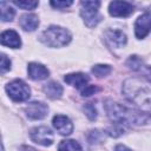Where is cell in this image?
<instances>
[{
	"instance_id": "9",
	"label": "cell",
	"mask_w": 151,
	"mask_h": 151,
	"mask_svg": "<svg viewBox=\"0 0 151 151\" xmlns=\"http://www.w3.org/2000/svg\"><path fill=\"white\" fill-rule=\"evenodd\" d=\"M25 111L29 119L35 120V119H42L47 114L48 107L46 104H44L41 101H32L26 106Z\"/></svg>"
},
{
	"instance_id": "17",
	"label": "cell",
	"mask_w": 151,
	"mask_h": 151,
	"mask_svg": "<svg viewBox=\"0 0 151 151\" xmlns=\"http://www.w3.org/2000/svg\"><path fill=\"white\" fill-rule=\"evenodd\" d=\"M0 9H1V20L2 21H11V20H13L15 12L6 1H1L0 2Z\"/></svg>"
},
{
	"instance_id": "18",
	"label": "cell",
	"mask_w": 151,
	"mask_h": 151,
	"mask_svg": "<svg viewBox=\"0 0 151 151\" xmlns=\"http://www.w3.org/2000/svg\"><path fill=\"white\" fill-rule=\"evenodd\" d=\"M58 151H81V147L78 142L67 139V140L60 142V144L58 146Z\"/></svg>"
},
{
	"instance_id": "1",
	"label": "cell",
	"mask_w": 151,
	"mask_h": 151,
	"mask_svg": "<svg viewBox=\"0 0 151 151\" xmlns=\"http://www.w3.org/2000/svg\"><path fill=\"white\" fill-rule=\"evenodd\" d=\"M125 98L143 111H151V81L144 77H132L124 81Z\"/></svg>"
},
{
	"instance_id": "23",
	"label": "cell",
	"mask_w": 151,
	"mask_h": 151,
	"mask_svg": "<svg viewBox=\"0 0 151 151\" xmlns=\"http://www.w3.org/2000/svg\"><path fill=\"white\" fill-rule=\"evenodd\" d=\"M107 132H109L110 136L118 137V136H120L122 133H124V129H123L122 126H119V124L116 123V125H113L112 127H110V129L107 130Z\"/></svg>"
},
{
	"instance_id": "12",
	"label": "cell",
	"mask_w": 151,
	"mask_h": 151,
	"mask_svg": "<svg viewBox=\"0 0 151 151\" xmlns=\"http://www.w3.org/2000/svg\"><path fill=\"white\" fill-rule=\"evenodd\" d=\"M27 71H28L29 78L33 79V80H42V79H46L48 77V74H50L48 70L44 65L38 64V63H31V64H28Z\"/></svg>"
},
{
	"instance_id": "14",
	"label": "cell",
	"mask_w": 151,
	"mask_h": 151,
	"mask_svg": "<svg viewBox=\"0 0 151 151\" xmlns=\"http://www.w3.org/2000/svg\"><path fill=\"white\" fill-rule=\"evenodd\" d=\"M90 78L84 74V73H70L67 76H65V81L77 88H79L80 91L87 85Z\"/></svg>"
},
{
	"instance_id": "11",
	"label": "cell",
	"mask_w": 151,
	"mask_h": 151,
	"mask_svg": "<svg viewBox=\"0 0 151 151\" xmlns=\"http://www.w3.org/2000/svg\"><path fill=\"white\" fill-rule=\"evenodd\" d=\"M105 39L111 47L120 48L126 44V35L119 29H109L105 33Z\"/></svg>"
},
{
	"instance_id": "24",
	"label": "cell",
	"mask_w": 151,
	"mask_h": 151,
	"mask_svg": "<svg viewBox=\"0 0 151 151\" xmlns=\"http://www.w3.org/2000/svg\"><path fill=\"white\" fill-rule=\"evenodd\" d=\"M98 90H99V88L96 87L94 85H86V86L81 90V94H83L84 97H88V96H91V94H94Z\"/></svg>"
},
{
	"instance_id": "6",
	"label": "cell",
	"mask_w": 151,
	"mask_h": 151,
	"mask_svg": "<svg viewBox=\"0 0 151 151\" xmlns=\"http://www.w3.org/2000/svg\"><path fill=\"white\" fill-rule=\"evenodd\" d=\"M29 136L34 143L40 144L42 146H50L53 143V133L46 126H39V127L32 129L29 132Z\"/></svg>"
},
{
	"instance_id": "27",
	"label": "cell",
	"mask_w": 151,
	"mask_h": 151,
	"mask_svg": "<svg viewBox=\"0 0 151 151\" xmlns=\"http://www.w3.org/2000/svg\"><path fill=\"white\" fill-rule=\"evenodd\" d=\"M116 151H131L129 147H126L125 145H117L116 146Z\"/></svg>"
},
{
	"instance_id": "20",
	"label": "cell",
	"mask_w": 151,
	"mask_h": 151,
	"mask_svg": "<svg viewBox=\"0 0 151 151\" xmlns=\"http://www.w3.org/2000/svg\"><path fill=\"white\" fill-rule=\"evenodd\" d=\"M13 4L22 9H34L38 6V1H31V0H21V1L14 0Z\"/></svg>"
},
{
	"instance_id": "15",
	"label": "cell",
	"mask_w": 151,
	"mask_h": 151,
	"mask_svg": "<svg viewBox=\"0 0 151 151\" xmlns=\"http://www.w3.org/2000/svg\"><path fill=\"white\" fill-rule=\"evenodd\" d=\"M19 25L21 26L22 29L32 32V31H34V29L38 27V25H39V19H38V17H37L35 14H25V15H22V17L20 18Z\"/></svg>"
},
{
	"instance_id": "22",
	"label": "cell",
	"mask_w": 151,
	"mask_h": 151,
	"mask_svg": "<svg viewBox=\"0 0 151 151\" xmlns=\"http://www.w3.org/2000/svg\"><path fill=\"white\" fill-rule=\"evenodd\" d=\"M84 110H85L87 117H88L91 120L96 119V117H97V111H96V109H94V106H93L92 103H87V104L84 106Z\"/></svg>"
},
{
	"instance_id": "8",
	"label": "cell",
	"mask_w": 151,
	"mask_h": 151,
	"mask_svg": "<svg viewBox=\"0 0 151 151\" xmlns=\"http://www.w3.org/2000/svg\"><path fill=\"white\" fill-rule=\"evenodd\" d=\"M151 31V14L140 15L134 22V34L138 39L145 38Z\"/></svg>"
},
{
	"instance_id": "4",
	"label": "cell",
	"mask_w": 151,
	"mask_h": 151,
	"mask_svg": "<svg viewBox=\"0 0 151 151\" xmlns=\"http://www.w3.org/2000/svg\"><path fill=\"white\" fill-rule=\"evenodd\" d=\"M80 15L84 19V22L86 24L87 27H94L99 21H100V15H99V1H81L80 2Z\"/></svg>"
},
{
	"instance_id": "25",
	"label": "cell",
	"mask_w": 151,
	"mask_h": 151,
	"mask_svg": "<svg viewBox=\"0 0 151 151\" xmlns=\"http://www.w3.org/2000/svg\"><path fill=\"white\" fill-rule=\"evenodd\" d=\"M9 68H11V60L5 54H2L1 55V73H5Z\"/></svg>"
},
{
	"instance_id": "16",
	"label": "cell",
	"mask_w": 151,
	"mask_h": 151,
	"mask_svg": "<svg viewBox=\"0 0 151 151\" xmlns=\"http://www.w3.org/2000/svg\"><path fill=\"white\" fill-rule=\"evenodd\" d=\"M44 92L45 94L51 99H58L63 94V87L57 81H50L44 85Z\"/></svg>"
},
{
	"instance_id": "19",
	"label": "cell",
	"mask_w": 151,
	"mask_h": 151,
	"mask_svg": "<svg viewBox=\"0 0 151 151\" xmlns=\"http://www.w3.org/2000/svg\"><path fill=\"white\" fill-rule=\"evenodd\" d=\"M92 72H93V74H94V76H97V77H99V78H100V77H105V76H107V74L111 72V67H110L109 65L99 64V65L93 66Z\"/></svg>"
},
{
	"instance_id": "13",
	"label": "cell",
	"mask_w": 151,
	"mask_h": 151,
	"mask_svg": "<svg viewBox=\"0 0 151 151\" xmlns=\"http://www.w3.org/2000/svg\"><path fill=\"white\" fill-rule=\"evenodd\" d=\"M1 44L11 48H18L21 45L19 34L13 29H7L1 34Z\"/></svg>"
},
{
	"instance_id": "2",
	"label": "cell",
	"mask_w": 151,
	"mask_h": 151,
	"mask_svg": "<svg viewBox=\"0 0 151 151\" xmlns=\"http://www.w3.org/2000/svg\"><path fill=\"white\" fill-rule=\"evenodd\" d=\"M105 110L110 119L117 124L144 125L151 122V116L149 113L123 106L112 100H107L105 103Z\"/></svg>"
},
{
	"instance_id": "5",
	"label": "cell",
	"mask_w": 151,
	"mask_h": 151,
	"mask_svg": "<svg viewBox=\"0 0 151 151\" xmlns=\"http://www.w3.org/2000/svg\"><path fill=\"white\" fill-rule=\"evenodd\" d=\"M6 91L14 101H25L31 96V90L28 85L20 79H15L7 84Z\"/></svg>"
},
{
	"instance_id": "10",
	"label": "cell",
	"mask_w": 151,
	"mask_h": 151,
	"mask_svg": "<svg viewBox=\"0 0 151 151\" xmlns=\"http://www.w3.org/2000/svg\"><path fill=\"white\" fill-rule=\"evenodd\" d=\"M53 126L61 136H68L73 131V124L68 117L58 114L53 118Z\"/></svg>"
},
{
	"instance_id": "21",
	"label": "cell",
	"mask_w": 151,
	"mask_h": 151,
	"mask_svg": "<svg viewBox=\"0 0 151 151\" xmlns=\"http://www.w3.org/2000/svg\"><path fill=\"white\" fill-rule=\"evenodd\" d=\"M126 65L130 67V68H132V70H138V68H140V65H142V60L137 57V55H132L129 60H127V63H126Z\"/></svg>"
},
{
	"instance_id": "3",
	"label": "cell",
	"mask_w": 151,
	"mask_h": 151,
	"mask_svg": "<svg viewBox=\"0 0 151 151\" xmlns=\"http://www.w3.org/2000/svg\"><path fill=\"white\" fill-rule=\"evenodd\" d=\"M40 40L50 47H63L71 41V33L60 26H51L41 33Z\"/></svg>"
},
{
	"instance_id": "26",
	"label": "cell",
	"mask_w": 151,
	"mask_h": 151,
	"mask_svg": "<svg viewBox=\"0 0 151 151\" xmlns=\"http://www.w3.org/2000/svg\"><path fill=\"white\" fill-rule=\"evenodd\" d=\"M51 5L55 8H65V7H68L72 5V1L71 0H67V1H60V0H57V1H51Z\"/></svg>"
},
{
	"instance_id": "7",
	"label": "cell",
	"mask_w": 151,
	"mask_h": 151,
	"mask_svg": "<svg viewBox=\"0 0 151 151\" xmlns=\"http://www.w3.org/2000/svg\"><path fill=\"white\" fill-rule=\"evenodd\" d=\"M132 4L126 1H112L109 6V12L112 17H127L133 12Z\"/></svg>"
}]
</instances>
